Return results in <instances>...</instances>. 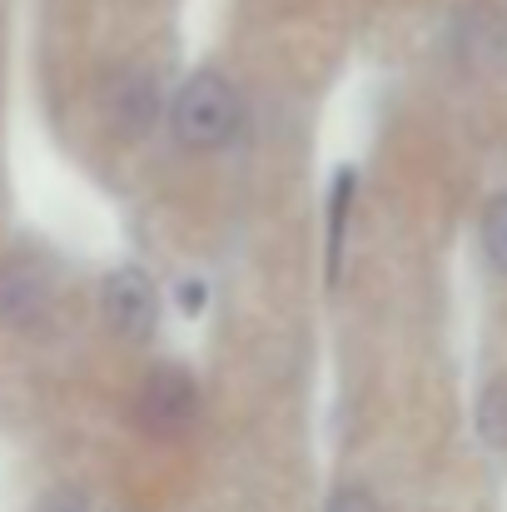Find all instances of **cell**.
<instances>
[{
	"instance_id": "obj_4",
	"label": "cell",
	"mask_w": 507,
	"mask_h": 512,
	"mask_svg": "<svg viewBox=\"0 0 507 512\" xmlns=\"http://www.w3.org/2000/svg\"><path fill=\"white\" fill-rule=\"evenodd\" d=\"M155 115H160V85H155V75L140 70V65L120 70L110 80V120H115V130L135 140V135H145L155 125Z\"/></svg>"
},
{
	"instance_id": "obj_2",
	"label": "cell",
	"mask_w": 507,
	"mask_h": 512,
	"mask_svg": "<svg viewBox=\"0 0 507 512\" xmlns=\"http://www.w3.org/2000/svg\"><path fill=\"white\" fill-rule=\"evenodd\" d=\"M140 428L145 433H155V438H174V433H184L189 423H194V413H199V388H194V378L184 373V368H174V363H160L145 383H140Z\"/></svg>"
},
{
	"instance_id": "obj_5",
	"label": "cell",
	"mask_w": 507,
	"mask_h": 512,
	"mask_svg": "<svg viewBox=\"0 0 507 512\" xmlns=\"http://www.w3.org/2000/svg\"><path fill=\"white\" fill-rule=\"evenodd\" d=\"M45 304H50V284L30 259H15V264L0 269V319L5 324L25 329L45 314Z\"/></svg>"
},
{
	"instance_id": "obj_1",
	"label": "cell",
	"mask_w": 507,
	"mask_h": 512,
	"mask_svg": "<svg viewBox=\"0 0 507 512\" xmlns=\"http://www.w3.org/2000/svg\"><path fill=\"white\" fill-rule=\"evenodd\" d=\"M234 120H239V105H234V90L224 85V75L214 70H199L179 85L174 95V110H169V125H174V140L184 150H219L229 135H234Z\"/></svg>"
},
{
	"instance_id": "obj_10",
	"label": "cell",
	"mask_w": 507,
	"mask_h": 512,
	"mask_svg": "<svg viewBox=\"0 0 507 512\" xmlns=\"http://www.w3.org/2000/svg\"><path fill=\"white\" fill-rule=\"evenodd\" d=\"M179 304H184V309H199V304H204V284H199V279H189V284L179 289Z\"/></svg>"
},
{
	"instance_id": "obj_6",
	"label": "cell",
	"mask_w": 507,
	"mask_h": 512,
	"mask_svg": "<svg viewBox=\"0 0 507 512\" xmlns=\"http://www.w3.org/2000/svg\"><path fill=\"white\" fill-rule=\"evenodd\" d=\"M478 433L488 448H507V378H493L478 398Z\"/></svg>"
},
{
	"instance_id": "obj_3",
	"label": "cell",
	"mask_w": 507,
	"mask_h": 512,
	"mask_svg": "<svg viewBox=\"0 0 507 512\" xmlns=\"http://www.w3.org/2000/svg\"><path fill=\"white\" fill-rule=\"evenodd\" d=\"M100 304H105V324H110L120 339L145 343L155 334V289H150V279H145L140 269H115V274L105 279Z\"/></svg>"
},
{
	"instance_id": "obj_9",
	"label": "cell",
	"mask_w": 507,
	"mask_h": 512,
	"mask_svg": "<svg viewBox=\"0 0 507 512\" xmlns=\"http://www.w3.org/2000/svg\"><path fill=\"white\" fill-rule=\"evenodd\" d=\"M35 512H85V503H80L75 493H50V498H45Z\"/></svg>"
},
{
	"instance_id": "obj_7",
	"label": "cell",
	"mask_w": 507,
	"mask_h": 512,
	"mask_svg": "<svg viewBox=\"0 0 507 512\" xmlns=\"http://www.w3.org/2000/svg\"><path fill=\"white\" fill-rule=\"evenodd\" d=\"M483 249H488L493 269L507 274V194H498L488 204V214H483Z\"/></svg>"
},
{
	"instance_id": "obj_8",
	"label": "cell",
	"mask_w": 507,
	"mask_h": 512,
	"mask_svg": "<svg viewBox=\"0 0 507 512\" xmlns=\"http://www.w3.org/2000/svg\"><path fill=\"white\" fill-rule=\"evenodd\" d=\"M329 512H378V503H373V493H363V488H343V493H334Z\"/></svg>"
}]
</instances>
